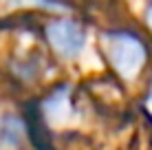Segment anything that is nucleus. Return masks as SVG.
<instances>
[{
	"label": "nucleus",
	"instance_id": "nucleus-4",
	"mask_svg": "<svg viewBox=\"0 0 152 150\" xmlns=\"http://www.w3.org/2000/svg\"><path fill=\"white\" fill-rule=\"evenodd\" d=\"M148 106H150V110H152V89H150V95H148Z\"/></svg>",
	"mask_w": 152,
	"mask_h": 150
},
{
	"label": "nucleus",
	"instance_id": "nucleus-2",
	"mask_svg": "<svg viewBox=\"0 0 152 150\" xmlns=\"http://www.w3.org/2000/svg\"><path fill=\"white\" fill-rule=\"evenodd\" d=\"M46 38L53 44L57 53H62L64 58H73L84 49L86 44V33L77 22L73 20H55L46 27Z\"/></svg>",
	"mask_w": 152,
	"mask_h": 150
},
{
	"label": "nucleus",
	"instance_id": "nucleus-1",
	"mask_svg": "<svg viewBox=\"0 0 152 150\" xmlns=\"http://www.w3.org/2000/svg\"><path fill=\"white\" fill-rule=\"evenodd\" d=\"M106 53L119 75L134 77L145 62V46L132 33H108L104 38Z\"/></svg>",
	"mask_w": 152,
	"mask_h": 150
},
{
	"label": "nucleus",
	"instance_id": "nucleus-3",
	"mask_svg": "<svg viewBox=\"0 0 152 150\" xmlns=\"http://www.w3.org/2000/svg\"><path fill=\"white\" fill-rule=\"evenodd\" d=\"M145 20H148V24H150V29H152V4H150V9H148V18H145Z\"/></svg>",
	"mask_w": 152,
	"mask_h": 150
}]
</instances>
